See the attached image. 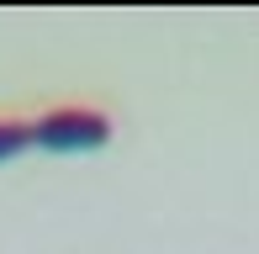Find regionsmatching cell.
Segmentation results:
<instances>
[{"label":"cell","instance_id":"6da1fadb","mask_svg":"<svg viewBox=\"0 0 259 254\" xmlns=\"http://www.w3.org/2000/svg\"><path fill=\"white\" fill-rule=\"evenodd\" d=\"M32 133H37V143L53 148V154H85V148H101L106 138H111V117H106V111H90V106H58L42 122H32Z\"/></svg>","mask_w":259,"mask_h":254},{"label":"cell","instance_id":"7a4b0ae2","mask_svg":"<svg viewBox=\"0 0 259 254\" xmlns=\"http://www.w3.org/2000/svg\"><path fill=\"white\" fill-rule=\"evenodd\" d=\"M27 143H37L32 122H16V117H0V159H16Z\"/></svg>","mask_w":259,"mask_h":254}]
</instances>
